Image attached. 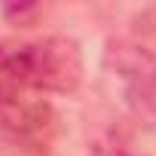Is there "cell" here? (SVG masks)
I'll use <instances>...</instances> for the list:
<instances>
[{
    "label": "cell",
    "mask_w": 156,
    "mask_h": 156,
    "mask_svg": "<svg viewBox=\"0 0 156 156\" xmlns=\"http://www.w3.org/2000/svg\"><path fill=\"white\" fill-rule=\"evenodd\" d=\"M104 61L119 76L126 107L135 119L156 129V55L132 40H110Z\"/></svg>",
    "instance_id": "7a4b0ae2"
},
{
    "label": "cell",
    "mask_w": 156,
    "mask_h": 156,
    "mask_svg": "<svg viewBox=\"0 0 156 156\" xmlns=\"http://www.w3.org/2000/svg\"><path fill=\"white\" fill-rule=\"evenodd\" d=\"M37 12H40V6H37V3H19V6H6V9H3V16H6L12 25H25V28L34 22V16H37Z\"/></svg>",
    "instance_id": "5b68a950"
},
{
    "label": "cell",
    "mask_w": 156,
    "mask_h": 156,
    "mask_svg": "<svg viewBox=\"0 0 156 156\" xmlns=\"http://www.w3.org/2000/svg\"><path fill=\"white\" fill-rule=\"evenodd\" d=\"M116 156H135V153H116Z\"/></svg>",
    "instance_id": "8992f818"
},
{
    "label": "cell",
    "mask_w": 156,
    "mask_h": 156,
    "mask_svg": "<svg viewBox=\"0 0 156 156\" xmlns=\"http://www.w3.org/2000/svg\"><path fill=\"white\" fill-rule=\"evenodd\" d=\"M52 107L46 101H12L0 110V129L16 141L43 138V132L52 129Z\"/></svg>",
    "instance_id": "3957f363"
},
{
    "label": "cell",
    "mask_w": 156,
    "mask_h": 156,
    "mask_svg": "<svg viewBox=\"0 0 156 156\" xmlns=\"http://www.w3.org/2000/svg\"><path fill=\"white\" fill-rule=\"evenodd\" d=\"M0 64L9 70L22 92L70 95L83 83V55L70 37H43L31 43L0 46Z\"/></svg>",
    "instance_id": "6da1fadb"
},
{
    "label": "cell",
    "mask_w": 156,
    "mask_h": 156,
    "mask_svg": "<svg viewBox=\"0 0 156 156\" xmlns=\"http://www.w3.org/2000/svg\"><path fill=\"white\" fill-rule=\"evenodd\" d=\"M22 98V89H19V83L9 76V70L0 64V110H3L6 104H12V101H19Z\"/></svg>",
    "instance_id": "277c9868"
}]
</instances>
